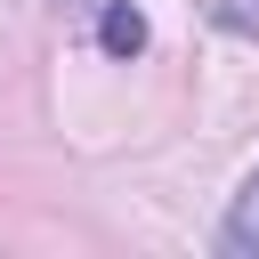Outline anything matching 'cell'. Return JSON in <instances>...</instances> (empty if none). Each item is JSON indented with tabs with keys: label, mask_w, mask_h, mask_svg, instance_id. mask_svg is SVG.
Returning a JSON list of instances; mask_svg holds the SVG:
<instances>
[{
	"label": "cell",
	"mask_w": 259,
	"mask_h": 259,
	"mask_svg": "<svg viewBox=\"0 0 259 259\" xmlns=\"http://www.w3.org/2000/svg\"><path fill=\"white\" fill-rule=\"evenodd\" d=\"M219 24L243 32V40H259V0H219Z\"/></svg>",
	"instance_id": "cell-3"
},
{
	"label": "cell",
	"mask_w": 259,
	"mask_h": 259,
	"mask_svg": "<svg viewBox=\"0 0 259 259\" xmlns=\"http://www.w3.org/2000/svg\"><path fill=\"white\" fill-rule=\"evenodd\" d=\"M219 251H235V259H259V170L235 186V202H227V227H219Z\"/></svg>",
	"instance_id": "cell-1"
},
{
	"label": "cell",
	"mask_w": 259,
	"mask_h": 259,
	"mask_svg": "<svg viewBox=\"0 0 259 259\" xmlns=\"http://www.w3.org/2000/svg\"><path fill=\"white\" fill-rule=\"evenodd\" d=\"M57 8H73V16H97V8H105V0H57Z\"/></svg>",
	"instance_id": "cell-4"
},
{
	"label": "cell",
	"mask_w": 259,
	"mask_h": 259,
	"mask_svg": "<svg viewBox=\"0 0 259 259\" xmlns=\"http://www.w3.org/2000/svg\"><path fill=\"white\" fill-rule=\"evenodd\" d=\"M97 16H105V49H113V57H138V49H146V16H138L130 0H105Z\"/></svg>",
	"instance_id": "cell-2"
}]
</instances>
